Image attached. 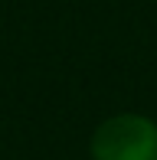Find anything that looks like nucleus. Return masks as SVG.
I'll return each instance as SVG.
<instances>
[{
	"instance_id": "nucleus-1",
	"label": "nucleus",
	"mask_w": 157,
	"mask_h": 160,
	"mask_svg": "<svg viewBox=\"0 0 157 160\" xmlns=\"http://www.w3.org/2000/svg\"><path fill=\"white\" fill-rule=\"evenodd\" d=\"M92 160H157V121L147 114H111L92 134Z\"/></svg>"
}]
</instances>
